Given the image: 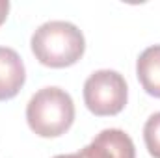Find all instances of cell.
Instances as JSON below:
<instances>
[{
  "label": "cell",
  "instance_id": "cell-6",
  "mask_svg": "<svg viewBox=\"0 0 160 158\" xmlns=\"http://www.w3.org/2000/svg\"><path fill=\"white\" fill-rule=\"evenodd\" d=\"M136 77L145 93L160 99V45L145 48L136 62Z\"/></svg>",
  "mask_w": 160,
  "mask_h": 158
},
{
  "label": "cell",
  "instance_id": "cell-1",
  "mask_svg": "<svg viewBox=\"0 0 160 158\" xmlns=\"http://www.w3.org/2000/svg\"><path fill=\"white\" fill-rule=\"evenodd\" d=\"M30 47L39 63L62 69L75 65L84 56L86 41L73 22L48 21L34 32Z\"/></svg>",
  "mask_w": 160,
  "mask_h": 158
},
{
  "label": "cell",
  "instance_id": "cell-7",
  "mask_svg": "<svg viewBox=\"0 0 160 158\" xmlns=\"http://www.w3.org/2000/svg\"><path fill=\"white\" fill-rule=\"evenodd\" d=\"M143 140H145V147L149 155L153 158H160V112L153 114L145 121Z\"/></svg>",
  "mask_w": 160,
  "mask_h": 158
},
{
  "label": "cell",
  "instance_id": "cell-5",
  "mask_svg": "<svg viewBox=\"0 0 160 158\" xmlns=\"http://www.w3.org/2000/svg\"><path fill=\"white\" fill-rule=\"evenodd\" d=\"M26 71L21 56L9 48L0 47V101L13 99L24 86Z\"/></svg>",
  "mask_w": 160,
  "mask_h": 158
},
{
  "label": "cell",
  "instance_id": "cell-3",
  "mask_svg": "<svg viewBox=\"0 0 160 158\" xmlns=\"http://www.w3.org/2000/svg\"><path fill=\"white\" fill-rule=\"evenodd\" d=\"M128 99L127 82L118 71L101 69L89 75L84 84V102L88 110L99 117L118 116Z\"/></svg>",
  "mask_w": 160,
  "mask_h": 158
},
{
  "label": "cell",
  "instance_id": "cell-8",
  "mask_svg": "<svg viewBox=\"0 0 160 158\" xmlns=\"http://www.w3.org/2000/svg\"><path fill=\"white\" fill-rule=\"evenodd\" d=\"M8 11H9V2L8 0H0V26L8 19Z\"/></svg>",
  "mask_w": 160,
  "mask_h": 158
},
{
  "label": "cell",
  "instance_id": "cell-4",
  "mask_svg": "<svg viewBox=\"0 0 160 158\" xmlns=\"http://www.w3.org/2000/svg\"><path fill=\"white\" fill-rule=\"evenodd\" d=\"M84 158H136L134 141L119 128H106L80 151Z\"/></svg>",
  "mask_w": 160,
  "mask_h": 158
},
{
  "label": "cell",
  "instance_id": "cell-2",
  "mask_svg": "<svg viewBox=\"0 0 160 158\" xmlns=\"http://www.w3.org/2000/svg\"><path fill=\"white\" fill-rule=\"evenodd\" d=\"M26 121L41 138H58L75 121V102L62 87H43L28 101Z\"/></svg>",
  "mask_w": 160,
  "mask_h": 158
},
{
  "label": "cell",
  "instance_id": "cell-9",
  "mask_svg": "<svg viewBox=\"0 0 160 158\" xmlns=\"http://www.w3.org/2000/svg\"><path fill=\"white\" fill-rule=\"evenodd\" d=\"M54 158H84L82 156V153H73V155H58V156H54Z\"/></svg>",
  "mask_w": 160,
  "mask_h": 158
}]
</instances>
